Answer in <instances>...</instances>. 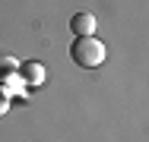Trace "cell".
Segmentation results:
<instances>
[{"label": "cell", "instance_id": "obj_1", "mask_svg": "<svg viewBox=\"0 0 149 142\" xmlns=\"http://www.w3.org/2000/svg\"><path fill=\"white\" fill-rule=\"evenodd\" d=\"M70 60L83 70H95L105 63V44L95 38V35H86V38H76L70 44Z\"/></svg>", "mask_w": 149, "mask_h": 142}, {"label": "cell", "instance_id": "obj_2", "mask_svg": "<svg viewBox=\"0 0 149 142\" xmlns=\"http://www.w3.org/2000/svg\"><path fill=\"white\" fill-rule=\"evenodd\" d=\"M70 32L76 35V38H86L95 32V16L92 13H76L73 19H70Z\"/></svg>", "mask_w": 149, "mask_h": 142}, {"label": "cell", "instance_id": "obj_3", "mask_svg": "<svg viewBox=\"0 0 149 142\" xmlns=\"http://www.w3.org/2000/svg\"><path fill=\"white\" fill-rule=\"evenodd\" d=\"M19 79H22L26 85H41V82H45V66H41L38 60L22 63V66H19Z\"/></svg>", "mask_w": 149, "mask_h": 142}, {"label": "cell", "instance_id": "obj_4", "mask_svg": "<svg viewBox=\"0 0 149 142\" xmlns=\"http://www.w3.org/2000/svg\"><path fill=\"white\" fill-rule=\"evenodd\" d=\"M16 73H19V63H16L13 57L0 54V76H16Z\"/></svg>", "mask_w": 149, "mask_h": 142}, {"label": "cell", "instance_id": "obj_5", "mask_svg": "<svg viewBox=\"0 0 149 142\" xmlns=\"http://www.w3.org/2000/svg\"><path fill=\"white\" fill-rule=\"evenodd\" d=\"M6 108H10V98H6V95H3V92H0V117H3V114H6Z\"/></svg>", "mask_w": 149, "mask_h": 142}]
</instances>
